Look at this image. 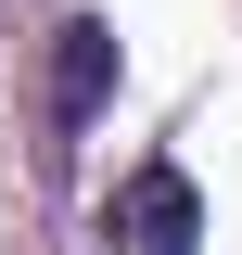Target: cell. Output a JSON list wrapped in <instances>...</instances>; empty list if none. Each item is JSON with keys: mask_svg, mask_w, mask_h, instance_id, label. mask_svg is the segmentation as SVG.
Listing matches in <instances>:
<instances>
[{"mask_svg": "<svg viewBox=\"0 0 242 255\" xmlns=\"http://www.w3.org/2000/svg\"><path fill=\"white\" fill-rule=\"evenodd\" d=\"M102 230H115V255H191L204 243V204H191L179 166H127L115 204H102Z\"/></svg>", "mask_w": 242, "mask_h": 255, "instance_id": "obj_1", "label": "cell"}, {"mask_svg": "<svg viewBox=\"0 0 242 255\" xmlns=\"http://www.w3.org/2000/svg\"><path fill=\"white\" fill-rule=\"evenodd\" d=\"M102 77H115V26H102V13H77V26H64V77H51V115H64V128H90Z\"/></svg>", "mask_w": 242, "mask_h": 255, "instance_id": "obj_2", "label": "cell"}]
</instances>
